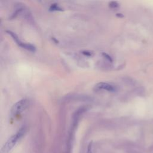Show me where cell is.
<instances>
[{
	"label": "cell",
	"instance_id": "obj_1",
	"mask_svg": "<svg viewBox=\"0 0 153 153\" xmlns=\"http://www.w3.org/2000/svg\"><path fill=\"white\" fill-rule=\"evenodd\" d=\"M25 133V128H21L17 133L11 136L1 148V153H8L20 140Z\"/></svg>",
	"mask_w": 153,
	"mask_h": 153
},
{
	"label": "cell",
	"instance_id": "obj_2",
	"mask_svg": "<svg viewBox=\"0 0 153 153\" xmlns=\"http://www.w3.org/2000/svg\"><path fill=\"white\" fill-rule=\"evenodd\" d=\"M28 106V101L26 99H23L19 100L16 102L12 107L11 109V115L16 117L18 115H20Z\"/></svg>",
	"mask_w": 153,
	"mask_h": 153
},
{
	"label": "cell",
	"instance_id": "obj_3",
	"mask_svg": "<svg viewBox=\"0 0 153 153\" xmlns=\"http://www.w3.org/2000/svg\"><path fill=\"white\" fill-rule=\"evenodd\" d=\"M7 32L13 38V40L16 42V44L19 46H20V47H22V48H23L25 49H26L27 50H29L30 51L34 52L35 51V47L33 45H32L30 44H27V43L23 42L22 41H21L19 39V38H18L17 35L15 33H14V32H11L10 30H7Z\"/></svg>",
	"mask_w": 153,
	"mask_h": 153
},
{
	"label": "cell",
	"instance_id": "obj_4",
	"mask_svg": "<svg viewBox=\"0 0 153 153\" xmlns=\"http://www.w3.org/2000/svg\"><path fill=\"white\" fill-rule=\"evenodd\" d=\"M95 87L98 90H104L108 91H115V87L114 85L104 82L98 83L96 84Z\"/></svg>",
	"mask_w": 153,
	"mask_h": 153
},
{
	"label": "cell",
	"instance_id": "obj_5",
	"mask_svg": "<svg viewBox=\"0 0 153 153\" xmlns=\"http://www.w3.org/2000/svg\"><path fill=\"white\" fill-rule=\"evenodd\" d=\"M50 11H62V9L57 5L56 4H53L51 5V7H50Z\"/></svg>",
	"mask_w": 153,
	"mask_h": 153
},
{
	"label": "cell",
	"instance_id": "obj_6",
	"mask_svg": "<svg viewBox=\"0 0 153 153\" xmlns=\"http://www.w3.org/2000/svg\"><path fill=\"white\" fill-rule=\"evenodd\" d=\"M109 6L111 7V8H117L118 6V4L117 2L115 1H112L109 3Z\"/></svg>",
	"mask_w": 153,
	"mask_h": 153
},
{
	"label": "cell",
	"instance_id": "obj_7",
	"mask_svg": "<svg viewBox=\"0 0 153 153\" xmlns=\"http://www.w3.org/2000/svg\"><path fill=\"white\" fill-rule=\"evenodd\" d=\"M87 153H92V143H90V144L88 146Z\"/></svg>",
	"mask_w": 153,
	"mask_h": 153
},
{
	"label": "cell",
	"instance_id": "obj_8",
	"mask_svg": "<svg viewBox=\"0 0 153 153\" xmlns=\"http://www.w3.org/2000/svg\"><path fill=\"white\" fill-rule=\"evenodd\" d=\"M103 55L105 56V57H106V59H108L109 60H110L111 62H112V59H111V57L108 55V54H106V53H103Z\"/></svg>",
	"mask_w": 153,
	"mask_h": 153
},
{
	"label": "cell",
	"instance_id": "obj_9",
	"mask_svg": "<svg viewBox=\"0 0 153 153\" xmlns=\"http://www.w3.org/2000/svg\"><path fill=\"white\" fill-rule=\"evenodd\" d=\"M82 53H83V54H85V55H88V56H91V53H89V52H88V51H83Z\"/></svg>",
	"mask_w": 153,
	"mask_h": 153
}]
</instances>
